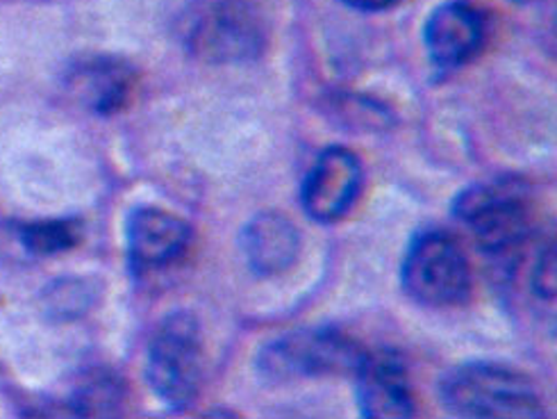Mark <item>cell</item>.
I'll return each mask as SVG.
<instances>
[{
	"mask_svg": "<svg viewBox=\"0 0 557 419\" xmlns=\"http://www.w3.org/2000/svg\"><path fill=\"white\" fill-rule=\"evenodd\" d=\"M342 3L350 10H360V12H385V10H392L398 0H342Z\"/></svg>",
	"mask_w": 557,
	"mask_h": 419,
	"instance_id": "e0dca14e",
	"label": "cell"
},
{
	"mask_svg": "<svg viewBox=\"0 0 557 419\" xmlns=\"http://www.w3.org/2000/svg\"><path fill=\"white\" fill-rule=\"evenodd\" d=\"M96 301V285L87 279H64L50 283L46 292V306L55 317L73 319L85 315Z\"/></svg>",
	"mask_w": 557,
	"mask_h": 419,
	"instance_id": "9a60e30c",
	"label": "cell"
},
{
	"mask_svg": "<svg viewBox=\"0 0 557 419\" xmlns=\"http://www.w3.org/2000/svg\"><path fill=\"white\" fill-rule=\"evenodd\" d=\"M352 379L362 417L405 419L417 415L408 367L394 352H367Z\"/></svg>",
	"mask_w": 557,
	"mask_h": 419,
	"instance_id": "30bf717a",
	"label": "cell"
},
{
	"mask_svg": "<svg viewBox=\"0 0 557 419\" xmlns=\"http://www.w3.org/2000/svg\"><path fill=\"white\" fill-rule=\"evenodd\" d=\"M490 37L487 14L471 0H446L430 12L423 26L428 60L440 71H453L473 62Z\"/></svg>",
	"mask_w": 557,
	"mask_h": 419,
	"instance_id": "9c48e42d",
	"label": "cell"
},
{
	"mask_svg": "<svg viewBox=\"0 0 557 419\" xmlns=\"http://www.w3.org/2000/svg\"><path fill=\"white\" fill-rule=\"evenodd\" d=\"M367 349L337 326L292 331L267 342L258 354L260 374L285 383L296 379L356 374Z\"/></svg>",
	"mask_w": 557,
	"mask_h": 419,
	"instance_id": "5b68a950",
	"label": "cell"
},
{
	"mask_svg": "<svg viewBox=\"0 0 557 419\" xmlns=\"http://www.w3.org/2000/svg\"><path fill=\"white\" fill-rule=\"evenodd\" d=\"M533 289L542 299H555V242L546 244L533 269Z\"/></svg>",
	"mask_w": 557,
	"mask_h": 419,
	"instance_id": "2e32d148",
	"label": "cell"
},
{
	"mask_svg": "<svg viewBox=\"0 0 557 419\" xmlns=\"http://www.w3.org/2000/svg\"><path fill=\"white\" fill-rule=\"evenodd\" d=\"M146 379L158 399L173 410L189 408L206 379V342L194 312L166 315L148 344Z\"/></svg>",
	"mask_w": 557,
	"mask_h": 419,
	"instance_id": "3957f363",
	"label": "cell"
},
{
	"mask_svg": "<svg viewBox=\"0 0 557 419\" xmlns=\"http://www.w3.org/2000/svg\"><path fill=\"white\" fill-rule=\"evenodd\" d=\"M453 214L471 231L490 256L508 258L519 251L533 231V196L517 176L478 183L458 194Z\"/></svg>",
	"mask_w": 557,
	"mask_h": 419,
	"instance_id": "7a4b0ae2",
	"label": "cell"
},
{
	"mask_svg": "<svg viewBox=\"0 0 557 419\" xmlns=\"http://www.w3.org/2000/svg\"><path fill=\"white\" fill-rule=\"evenodd\" d=\"M364 185L360 158L344 146L325 149L300 185V206L312 221L335 224L356 206Z\"/></svg>",
	"mask_w": 557,
	"mask_h": 419,
	"instance_id": "52a82bcc",
	"label": "cell"
},
{
	"mask_svg": "<svg viewBox=\"0 0 557 419\" xmlns=\"http://www.w3.org/2000/svg\"><path fill=\"white\" fill-rule=\"evenodd\" d=\"M242 254L258 276H281L298 260L300 233L289 217L260 212L242 229Z\"/></svg>",
	"mask_w": 557,
	"mask_h": 419,
	"instance_id": "7c38bea8",
	"label": "cell"
},
{
	"mask_svg": "<svg viewBox=\"0 0 557 419\" xmlns=\"http://www.w3.org/2000/svg\"><path fill=\"white\" fill-rule=\"evenodd\" d=\"M18 239L25 251L39 258H53L73 251L85 239V224L75 217L44 219L25 224L18 231Z\"/></svg>",
	"mask_w": 557,
	"mask_h": 419,
	"instance_id": "4fadbf2b",
	"label": "cell"
},
{
	"mask_svg": "<svg viewBox=\"0 0 557 419\" xmlns=\"http://www.w3.org/2000/svg\"><path fill=\"white\" fill-rule=\"evenodd\" d=\"M440 399L455 417H544V404L535 383L517 369L492 360H469L453 367L440 381Z\"/></svg>",
	"mask_w": 557,
	"mask_h": 419,
	"instance_id": "6da1fadb",
	"label": "cell"
},
{
	"mask_svg": "<svg viewBox=\"0 0 557 419\" xmlns=\"http://www.w3.org/2000/svg\"><path fill=\"white\" fill-rule=\"evenodd\" d=\"M405 294L428 308H453L469 301L473 271L460 239L448 231H419L400 267Z\"/></svg>",
	"mask_w": 557,
	"mask_h": 419,
	"instance_id": "277c9868",
	"label": "cell"
},
{
	"mask_svg": "<svg viewBox=\"0 0 557 419\" xmlns=\"http://www.w3.org/2000/svg\"><path fill=\"white\" fill-rule=\"evenodd\" d=\"M269 39L264 12L252 0H212L196 12L187 30L189 51L212 64L250 62Z\"/></svg>",
	"mask_w": 557,
	"mask_h": 419,
	"instance_id": "8992f818",
	"label": "cell"
},
{
	"mask_svg": "<svg viewBox=\"0 0 557 419\" xmlns=\"http://www.w3.org/2000/svg\"><path fill=\"white\" fill-rule=\"evenodd\" d=\"M125 402V385L116 374L91 372L71 397L75 415H116Z\"/></svg>",
	"mask_w": 557,
	"mask_h": 419,
	"instance_id": "5bb4252c",
	"label": "cell"
},
{
	"mask_svg": "<svg viewBox=\"0 0 557 419\" xmlns=\"http://www.w3.org/2000/svg\"><path fill=\"white\" fill-rule=\"evenodd\" d=\"M194 231L187 221L156 206H141L125 221V254L133 276L141 279L178 264L191 246Z\"/></svg>",
	"mask_w": 557,
	"mask_h": 419,
	"instance_id": "ba28073f",
	"label": "cell"
},
{
	"mask_svg": "<svg viewBox=\"0 0 557 419\" xmlns=\"http://www.w3.org/2000/svg\"><path fill=\"white\" fill-rule=\"evenodd\" d=\"M137 69L119 56H87L69 66L66 87L87 110L100 116L119 114L137 91Z\"/></svg>",
	"mask_w": 557,
	"mask_h": 419,
	"instance_id": "8fae6325",
	"label": "cell"
}]
</instances>
